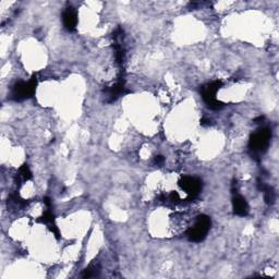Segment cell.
<instances>
[{
  "mask_svg": "<svg viewBox=\"0 0 279 279\" xmlns=\"http://www.w3.org/2000/svg\"><path fill=\"white\" fill-rule=\"evenodd\" d=\"M98 266H96V265H91L89 268H86L84 273H83V275H82V277L83 278H92V277H96L98 275Z\"/></svg>",
  "mask_w": 279,
  "mask_h": 279,
  "instance_id": "obj_10",
  "label": "cell"
},
{
  "mask_svg": "<svg viewBox=\"0 0 279 279\" xmlns=\"http://www.w3.org/2000/svg\"><path fill=\"white\" fill-rule=\"evenodd\" d=\"M62 22H64V26L66 30L69 32L75 31L76 25H78V14L72 7L67 8L64 14H62Z\"/></svg>",
  "mask_w": 279,
  "mask_h": 279,
  "instance_id": "obj_7",
  "label": "cell"
},
{
  "mask_svg": "<svg viewBox=\"0 0 279 279\" xmlns=\"http://www.w3.org/2000/svg\"><path fill=\"white\" fill-rule=\"evenodd\" d=\"M179 186L182 190H185L190 196L198 195L202 189L201 180L193 177H184L179 181Z\"/></svg>",
  "mask_w": 279,
  "mask_h": 279,
  "instance_id": "obj_5",
  "label": "cell"
},
{
  "mask_svg": "<svg viewBox=\"0 0 279 279\" xmlns=\"http://www.w3.org/2000/svg\"><path fill=\"white\" fill-rule=\"evenodd\" d=\"M128 92L129 91H127V88H126V85H124V81L122 80V78H120V80L117 82L116 84L113 85L112 88L105 90L106 97H108L109 103L115 102L119 96H121Z\"/></svg>",
  "mask_w": 279,
  "mask_h": 279,
  "instance_id": "obj_6",
  "label": "cell"
},
{
  "mask_svg": "<svg viewBox=\"0 0 279 279\" xmlns=\"http://www.w3.org/2000/svg\"><path fill=\"white\" fill-rule=\"evenodd\" d=\"M163 156H156V158H155V163H157V165H161V163H163Z\"/></svg>",
  "mask_w": 279,
  "mask_h": 279,
  "instance_id": "obj_11",
  "label": "cell"
},
{
  "mask_svg": "<svg viewBox=\"0 0 279 279\" xmlns=\"http://www.w3.org/2000/svg\"><path fill=\"white\" fill-rule=\"evenodd\" d=\"M36 86H37V79L35 75H33L30 81L27 82L24 81L18 82V83L13 86L11 94L12 98L14 100H17V102H20V100L32 97L35 93Z\"/></svg>",
  "mask_w": 279,
  "mask_h": 279,
  "instance_id": "obj_4",
  "label": "cell"
},
{
  "mask_svg": "<svg viewBox=\"0 0 279 279\" xmlns=\"http://www.w3.org/2000/svg\"><path fill=\"white\" fill-rule=\"evenodd\" d=\"M221 85H223V83H221L220 81H215L213 83L203 86L201 90L202 98H203L206 105H208V107L213 110H219L224 107V103L219 102V100L216 98V93L218 92Z\"/></svg>",
  "mask_w": 279,
  "mask_h": 279,
  "instance_id": "obj_3",
  "label": "cell"
},
{
  "mask_svg": "<svg viewBox=\"0 0 279 279\" xmlns=\"http://www.w3.org/2000/svg\"><path fill=\"white\" fill-rule=\"evenodd\" d=\"M210 218L206 215H201L196 219L194 226L187 230L186 235L191 242H201L206 238L210 228Z\"/></svg>",
  "mask_w": 279,
  "mask_h": 279,
  "instance_id": "obj_2",
  "label": "cell"
},
{
  "mask_svg": "<svg viewBox=\"0 0 279 279\" xmlns=\"http://www.w3.org/2000/svg\"><path fill=\"white\" fill-rule=\"evenodd\" d=\"M232 208L235 215L238 216H247L249 213V205L247 203L245 199H243L242 196L235 195L232 199Z\"/></svg>",
  "mask_w": 279,
  "mask_h": 279,
  "instance_id": "obj_8",
  "label": "cell"
},
{
  "mask_svg": "<svg viewBox=\"0 0 279 279\" xmlns=\"http://www.w3.org/2000/svg\"><path fill=\"white\" fill-rule=\"evenodd\" d=\"M201 124H202V126H209V124H210V120H209V119H202L201 120Z\"/></svg>",
  "mask_w": 279,
  "mask_h": 279,
  "instance_id": "obj_12",
  "label": "cell"
},
{
  "mask_svg": "<svg viewBox=\"0 0 279 279\" xmlns=\"http://www.w3.org/2000/svg\"><path fill=\"white\" fill-rule=\"evenodd\" d=\"M272 138V132L268 128H262L252 134L249 141V150L253 158L258 160L261 154L265 153Z\"/></svg>",
  "mask_w": 279,
  "mask_h": 279,
  "instance_id": "obj_1",
  "label": "cell"
},
{
  "mask_svg": "<svg viewBox=\"0 0 279 279\" xmlns=\"http://www.w3.org/2000/svg\"><path fill=\"white\" fill-rule=\"evenodd\" d=\"M19 179H21L22 181H27L30 180L32 178V172L30 170V168L26 165V163H24V165L19 169Z\"/></svg>",
  "mask_w": 279,
  "mask_h": 279,
  "instance_id": "obj_9",
  "label": "cell"
}]
</instances>
